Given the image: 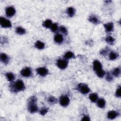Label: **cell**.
<instances>
[{
	"instance_id": "1",
	"label": "cell",
	"mask_w": 121,
	"mask_h": 121,
	"mask_svg": "<svg viewBox=\"0 0 121 121\" xmlns=\"http://www.w3.org/2000/svg\"><path fill=\"white\" fill-rule=\"evenodd\" d=\"M94 70L97 76L99 78H103L105 75V72L102 69V65L98 60H95L93 62Z\"/></svg>"
},
{
	"instance_id": "2",
	"label": "cell",
	"mask_w": 121,
	"mask_h": 121,
	"mask_svg": "<svg viewBox=\"0 0 121 121\" xmlns=\"http://www.w3.org/2000/svg\"><path fill=\"white\" fill-rule=\"evenodd\" d=\"M27 109L31 113L36 112L38 111V107L36 104V98L35 96H32L29 99Z\"/></svg>"
},
{
	"instance_id": "3",
	"label": "cell",
	"mask_w": 121,
	"mask_h": 121,
	"mask_svg": "<svg viewBox=\"0 0 121 121\" xmlns=\"http://www.w3.org/2000/svg\"><path fill=\"white\" fill-rule=\"evenodd\" d=\"M10 88L12 91L17 92L24 90L25 89V86L22 80L18 79L11 84Z\"/></svg>"
},
{
	"instance_id": "4",
	"label": "cell",
	"mask_w": 121,
	"mask_h": 121,
	"mask_svg": "<svg viewBox=\"0 0 121 121\" xmlns=\"http://www.w3.org/2000/svg\"><path fill=\"white\" fill-rule=\"evenodd\" d=\"M77 87H78V90L81 94L83 95L87 94L90 91V89L88 87V86L85 83H79Z\"/></svg>"
},
{
	"instance_id": "5",
	"label": "cell",
	"mask_w": 121,
	"mask_h": 121,
	"mask_svg": "<svg viewBox=\"0 0 121 121\" xmlns=\"http://www.w3.org/2000/svg\"><path fill=\"white\" fill-rule=\"evenodd\" d=\"M68 61L65 59H60L57 60L56 64L58 67L61 69H66L68 65Z\"/></svg>"
},
{
	"instance_id": "6",
	"label": "cell",
	"mask_w": 121,
	"mask_h": 121,
	"mask_svg": "<svg viewBox=\"0 0 121 121\" xmlns=\"http://www.w3.org/2000/svg\"><path fill=\"white\" fill-rule=\"evenodd\" d=\"M70 100L69 97L65 95H62L59 99L60 104L63 107L67 106L69 104Z\"/></svg>"
},
{
	"instance_id": "7",
	"label": "cell",
	"mask_w": 121,
	"mask_h": 121,
	"mask_svg": "<svg viewBox=\"0 0 121 121\" xmlns=\"http://www.w3.org/2000/svg\"><path fill=\"white\" fill-rule=\"evenodd\" d=\"M0 24L2 27L9 28L12 26L11 22L4 17H0Z\"/></svg>"
},
{
	"instance_id": "8",
	"label": "cell",
	"mask_w": 121,
	"mask_h": 121,
	"mask_svg": "<svg viewBox=\"0 0 121 121\" xmlns=\"http://www.w3.org/2000/svg\"><path fill=\"white\" fill-rule=\"evenodd\" d=\"M20 74L24 77H29L32 75V69L29 67H25L20 71Z\"/></svg>"
},
{
	"instance_id": "9",
	"label": "cell",
	"mask_w": 121,
	"mask_h": 121,
	"mask_svg": "<svg viewBox=\"0 0 121 121\" xmlns=\"http://www.w3.org/2000/svg\"><path fill=\"white\" fill-rule=\"evenodd\" d=\"M36 73L40 76L42 77H44L47 75L49 73V71L48 69L44 67H39L36 69Z\"/></svg>"
},
{
	"instance_id": "10",
	"label": "cell",
	"mask_w": 121,
	"mask_h": 121,
	"mask_svg": "<svg viewBox=\"0 0 121 121\" xmlns=\"http://www.w3.org/2000/svg\"><path fill=\"white\" fill-rule=\"evenodd\" d=\"M6 15L8 17H13L16 13V9L12 6H9L6 8L5 9Z\"/></svg>"
},
{
	"instance_id": "11",
	"label": "cell",
	"mask_w": 121,
	"mask_h": 121,
	"mask_svg": "<svg viewBox=\"0 0 121 121\" xmlns=\"http://www.w3.org/2000/svg\"><path fill=\"white\" fill-rule=\"evenodd\" d=\"M104 26L105 31L107 33H110L112 32L114 29V25L112 22H108L107 23L104 24Z\"/></svg>"
},
{
	"instance_id": "12",
	"label": "cell",
	"mask_w": 121,
	"mask_h": 121,
	"mask_svg": "<svg viewBox=\"0 0 121 121\" xmlns=\"http://www.w3.org/2000/svg\"><path fill=\"white\" fill-rule=\"evenodd\" d=\"M88 20L92 23L97 25L100 23V20L98 17L95 15H91L88 18Z\"/></svg>"
},
{
	"instance_id": "13",
	"label": "cell",
	"mask_w": 121,
	"mask_h": 121,
	"mask_svg": "<svg viewBox=\"0 0 121 121\" xmlns=\"http://www.w3.org/2000/svg\"><path fill=\"white\" fill-rule=\"evenodd\" d=\"M118 115L119 113L117 111L112 110L108 112L107 117L109 119L112 120L116 118L117 116H118Z\"/></svg>"
},
{
	"instance_id": "14",
	"label": "cell",
	"mask_w": 121,
	"mask_h": 121,
	"mask_svg": "<svg viewBox=\"0 0 121 121\" xmlns=\"http://www.w3.org/2000/svg\"><path fill=\"white\" fill-rule=\"evenodd\" d=\"M9 57L8 55L4 53H1L0 55V61L4 64H7L9 63Z\"/></svg>"
},
{
	"instance_id": "15",
	"label": "cell",
	"mask_w": 121,
	"mask_h": 121,
	"mask_svg": "<svg viewBox=\"0 0 121 121\" xmlns=\"http://www.w3.org/2000/svg\"><path fill=\"white\" fill-rule=\"evenodd\" d=\"M63 40H64V38L62 35L60 34H56L54 37V41L58 44H60L62 43Z\"/></svg>"
},
{
	"instance_id": "16",
	"label": "cell",
	"mask_w": 121,
	"mask_h": 121,
	"mask_svg": "<svg viewBox=\"0 0 121 121\" xmlns=\"http://www.w3.org/2000/svg\"><path fill=\"white\" fill-rule=\"evenodd\" d=\"M96 104L98 107L100 108H104L105 106L106 102L104 98H101L97 99V100L96 101Z\"/></svg>"
},
{
	"instance_id": "17",
	"label": "cell",
	"mask_w": 121,
	"mask_h": 121,
	"mask_svg": "<svg viewBox=\"0 0 121 121\" xmlns=\"http://www.w3.org/2000/svg\"><path fill=\"white\" fill-rule=\"evenodd\" d=\"M76 12L75 9L72 7H69L67 8L66 10V13L68 16L69 17H72L74 16Z\"/></svg>"
},
{
	"instance_id": "18",
	"label": "cell",
	"mask_w": 121,
	"mask_h": 121,
	"mask_svg": "<svg viewBox=\"0 0 121 121\" xmlns=\"http://www.w3.org/2000/svg\"><path fill=\"white\" fill-rule=\"evenodd\" d=\"M35 47L39 50L43 49L45 47L44 43L40 41H37L35 43Z\"/></svg>"
},
{
	"instance_id": "19",
	"label": "cell",
	"mask_w": 121,
	"mask_h": 121,
	"mask_svg": "<svg viewBox=\"0 0 121 121\" xmlns=\"http://www.w3.org/2000/svg\"><path fill=\"white\" fill-rule=\"evenodd\" d=\"M5 77L10 82L14 81L15 78V75L12 72H7L5 74Z\"/></svg>"
},
{
	"instance_id": "20",
	"label": "cell",
	"mask_w": 121,
	"mask_h": 121,
	"mask_svg": "<svg viewBox=\"0 0 121 121\" xmlns=\"http://www.w3.org/2000/svg\"><path fill=\"white\" fill-rule=\"evenodd\" d=\"M119 56L118 53L114 51H111L109 54V59L111 60H116Z\"/></svg>"
},
{
	"instance_id": "21",
	"label": "cell",
	"mask_w": 121,
	"mask_h": 121,
	"mask_svg": "<svg viewBox=\"0 0 121 121\" xmlns=\"http://www.w3.org/2000/svg\"><path fill=\"white\" fill-rule=\"evenodd\" d=\"M98 95L95 93H92V94H90L89 95V99L90 100V101L91 102H92L93 103L96 102L98 99Z\"/></svg>"
},
{
	"instance_id": "22",
	"label": "cell",
	"mask_w": 121,
	"mask_h": 121,
	"mask_svg": "<svg viewBox=\"0 0 121 121\" xmlns=\"http://www.w3.org/2000/svg\"><path fill=\"white\" fill-rule=\"evenodd\" d=\"M112 75L115 77H118L120 76L121 74V69L119 67H117L114 69L112 72Z\"/></svg>"
},
{
	"instance_id": "23",
	"label": "cell",
	"mask_w": 121,
	"mask_h": 121,
	"mask_svg": "<svg viewBox=\"0 0 121 121\" xmlns=\"http://www.w3.org/2000/svg\"><path fill=\"white\" fill-rule=\"evenodd\" d=\"M105 41L110 45H112L115 43V39L111 35H108L105 38Z\"/></svg>"
},
{
	"instance_id": "24",
	"label": "cell",
	"mask_w": 121,
	"mask_h": 121,
	"mask_svg": "<svg viewBox=\"0 0 121 121\" xmlns=\"http://www.w3.org/2000/svg\"><path fill=\"white\" fill-rule=\"evenodd\" d=\"M74 57V54L73 52L70 51L66 52L63 56V58L66 60H69L71 58H72Z\"/></svg>"
},
{
	"instance_id": "25",
	"label": "cell",
	"mask_w": 121,
	"mask_h": 121,
	"mask_svg": "<svg viewBox=\"0 0 121 121\" xmlns=\"http://www.w3.org/2000/svg\"><path fill=\"white\" fill-rule=\"evenodd\" d=\"M16 32L17 34L19 35H22L26 34V30L21 26H17L16 28Z\"/></svg>"
},
{
	"instance_id": "26",
	"label": "cell",
	"mask_w": 121,
	"mask_h": 121,
	"mask_svg": "<svg viewBox=\"0 0 121 121\" xmlns=\"http://www.w3.org/2000/svg\"><path fill=\"white\" fill-rule=\"evenodd\" d=\"M52 21L50 19H46L43 23V26L45 28H50L52 25Z\"/></svg>"
},
{
	"instance_id": "27",
	"label": "cell",
	"mask_w": 121,
	"mask_h": 121,
	"mask_svg": "<svg viewBox=\"0 0 121 121\" xmlns=\"http://www.w3.org/2000/svg\"><path fill=\"white\" fill-rule=\"evenodd\" d=\"M57 102V100L56 99V98L52 96H50L48 98V102L50 104H54L56 103Z\"/></svg>"
},
{
	"instance_id": "28",
	"label": "cell",
	"mask_w": 121,
	"mask_h": 121,
	"mask_svg": "<svg viewBox=\"0 0 121 121\" xmlns=\"http://www.w3.org/2000/svg\"><path fill=\"white\" fill-rule=\"evenodd\" d=\"M50 28H51L52 32L55 33L58 30V26L57 24L53 23L52 25Z\"/></svg>"
},
{
	"instance_id": "29",
	"label": "cell",
	"mask_w": 121,
	"mask_h": 121,
	"mask_svg": "<svg viewBox=\"0 0 121 121\" xmlns=\"http://www.w3.org/2000/svg\"><path fill=\"white\" fill-rule=\"evenodd\" d=\"M60 32L63 35H67L68 34V31L67 28L64 26H60L59 28Z\"/></svg>"
},
{
	"instance_id": "30",
	"label": "cell",
	"mask_w": 121,
	"mask_h": 121,
	"mask_svg": "<svg viewBox=\"0 0 121 121\" xmlns=\"http://www.w3.org/2000/svg\"><path fill=\"white\" fill-rule=\"evenodd\" d=\"M105 79L106 80L108 81H111L112 80L113 77L110 73L108 72H107V73H105Z\"/></svg>"
},
{
	"instance_id": "31",
	"label": "cell",
	"mask_w": 121,
	"mask_h": 121,
	"mask_svg": "<svg viewBox=\"0 0 121 121\" xmlns=\"http://www.w3.org/2000/svg\"><path fill=\"white\" fill-rule=\"evenodd\" d=\"M48 111V109L47 108H43L41 109L39 111L40 114L42 115H44L45 114L47 113Z\"/></svg>"
},
{
	"instance_id": "32",
	"label": "cell",
	"mask_w": 121,
	"mask_h": 121,
	"mask_svg": "<svg viewBox=\"0 0 121 121\" xmlns=\"http://www.w3.org/2000/svg\"><path fill=\"white\" fill-rule=\"evenodd\" d=\"M108 52H109V49L108 48H105L104 49H103L102 50H101L100 53L101 55L104 56L106 55Z\"/></svg>"
},
{
	"instance_id": "33",
	"label": "cell",
	"mask_w": 121,
	"mask_h": 121,
	"mask_svg": "<svg viewBox=\"0 0 121 121\" xmlns=\"http://www.w3.org/2000/svg\"><path fill=\"white\" fill-rule=\"evenodd\" d=\"M115 96L117 97H121V86H119L115 92Z\"/></svg>"
},
{
	"instance_id": "34",
	"label": "cell",
	"mask_w": 121,
	"mask_h": 121,
	"mask_svg": "<svg viewBox=\"0 0 121 121\" xmlns=\"http://www.w3.org/2000/svg\"><path fill=\"white\" fill-rule=\"evenodd\" d=\"M81 120L82 121H90V119L89 116H88L87 115H85L84 117H82Z\"/></svg>"
}]
</instances>
